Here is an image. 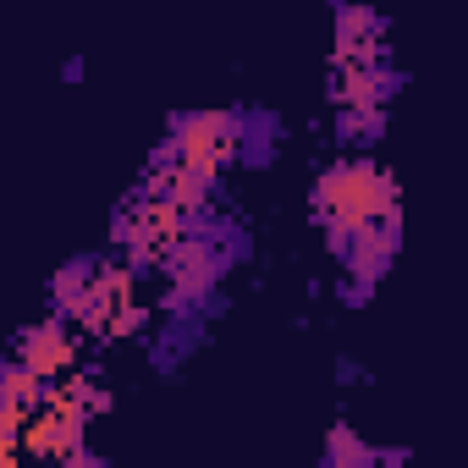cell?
Wrapping results in <instances>:
<instances>
[{"label": "cell", "instance_id": "6da1fadb", "mask_svg": "<svg viewBox=\"0 0 468 468\" xmlns=\"http://www.w3.org/2000/svg\"><path fill=\"white\" fill-rule=\"evenodd\" d=\"M309 204H314V220H320V231H325L331 254L353 238V231H364V226H397V220H402V198H397L391 165L364 160V154L325 165V171L314 176Z\"/></svg>", "mask_w": 468, "mask_h": 468}, {"label": "cell", "instance_id": "7a4b0ae2", "mask_svg": "<svg viewBox=\"0 0 468 468\" xmlns=\"http://www.w3.org/2000/svg\"><path fill=\"white\" fill-rule=\"evenodd\" d=\"M72 325L100 342H127L149 331V298L144 276L127 260H89V287L72 309Z\"/></svg>", "mask_w": 468, "mask_h": 468}, {"label": "cell", "instance_id": "3957f363", "mask_svg": "<svg viewBox=\"0 0 468 468\" xmlns=\"http://www.w3.org/2000/svg\"><path fill=\"white\" fill-rule=\"evenodd\" d=\"M187 226H193V215H187L176 198H165V193H154V187H138V193L122 204V215H116V249H122V260L144 276V271H160V265H165V254L187 238Z\"/></svg>", "mask_w": 468, "mask_h": 468}, {"label": "cell", "instance_id": "277c9868", "mask_svg": "<svg viewBox=\"0 0 468 468\" xmlns=\"http://www.w3.org/2000/svg\"><path fill=\"white\" fill-rule=\"evenodd\" d=\"M226 260H231V249H226V238L220 231H209V226H187V238L165 254V265L154 271L160 282H165V292H160V309L165 314H187V309H204V298L220 287V276H226Z\"/></svg>", "mask_w": 468, "mask_h": 468}, {"label": "cell", "instance_id": "5b68a950", "mask_svg": "<svg viewBox=\"0 0 468 468\" xmlns=\"http://www.w3.org/2000/svg\"><path fill=\"white\" fill-rule=\"evenodd\" d=\"M243 138H249V127H243V116H238V111H187V116H176V122H171L165 149H171L182 165L220 176L231 160L243 154Z\"/></svg>", "mask_w": 468, "mask_h": 468}, {"label": "cell", "instance_id": "8992f818", "mask_svg": "<svg viewBox=\"0 0 468 468\" xmlns=\"http://www.w3.org/2000/svg\"><path fill=\"white\" fill-rule=\"evenodd\" d=\"M78 358H83V331L67 314H45L17 336V364H28L39 380H56L67 369H78Z\"/></svg>", "mask_w": 468, "mask_h": 468}, {"label": "cell", "instance_id": "52a82bcc", "mask_svg": "<svg viewBox=\"0 0 468 468\" xmlns=\"http://www.w3.org/2000/svg\"><path fill=\"white\" fill-rule=\"evenodd\" d=\"M397 243H402V220H397V226H364V231H353V238L336 249L353 298H369V292L386 282V271H391V260H397Z\"/></svg>", "mask_w": 468, "mask_h": 468}, {"label": "cell", "instance_id": "ba28073f", "mask_svg": "<svg viewBox=\"0 0 468 468\" xmlns=\"http://www.w3.org/2000/svg\"><path fill=\"white\" fill-rule=\"evenodd\" d=\"M138 187H154V193H165V198H176L193 220L209 209V198H215V176L209 171H193V165H182L165 144L149 154V171H144V182Z\"/></svg>", "mask_w": 468, "mask_h": 468}, {"label": "cell", "instance_id": "9c48e42d", "mask_svg": "<svg viewBox=\"0 0 468 468\" xmlns=\"http://www.w3.org/2000/svg\"><path fill=\"white\" fill-rule=\"evenodd\" d=\"M342 61H391L386 56V17L375 6H364V0H353V6L336 12V50Z\"/></svg>", "mask_w": 468, "mask_h": 468}, {"label": "cell", "instance_id": "30bf717a", "mask_svg": "<svg viewBox=\"0 0 468 468\" xmlns=\"http://www.w3.org/2000/svg\"><path fill=\"white\" fill-rule=\"evenodd\" d=\"M39 402H45V380L28 364H17V358L0 364V408H12L17 419H28Z\"/></svg>", "mask_w": 468, "mask_h": 468}, {"label": "cell", "instance_id": "8fae6325", "mask_svg": "<svg viewBox=\"0 0 468 468\" xmlns=\"http://www.w3.org/2000/svg\"><path fill=\"white\" fill-rule=\"evenodd\" d=\"M325 463H331V468H369V463H375V446H369L353 424H336V430L325 435Z\"/></svg>", "mask_w": 468, "mask_h": 468}]
</instances>
